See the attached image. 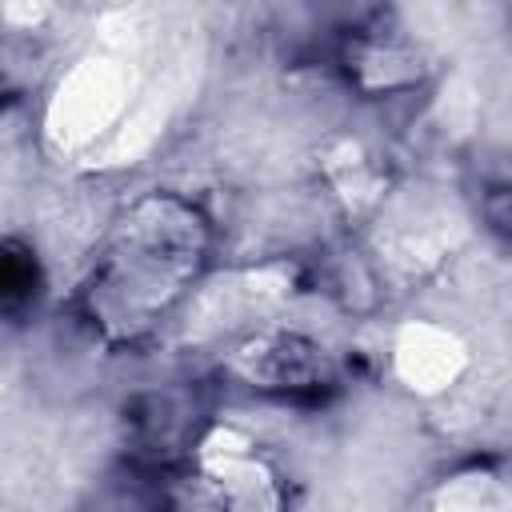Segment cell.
Segmentation results:
<instances>
[{
  "instance_id": "cell-2",
  "label": "cell",
  "mask_w": 512,
  "mask_h": 512,
  "mask_svg": "<svg viewBox=\"0 0 512 512\" xmlns=\"http://www.w3.org/2000/svg\"><path fill=\"white\" fill-rule=\"evenodd\" d=\"M40 296V260L28 244H0V320L24 316Z\"/></svg>"
},
{
  "instance_id": "cell-1",
  "label": "cell",
  "mask_w": 512,
  "mask_h": 512,
  "mask_svg": "<svg viewBox=\"0 0 512 512\" xmlns=\"http://www.w3.org/2000/svg\"><path fill=\"white\" fill-rule=\"evenodd\" d=\"M204 228L192 208L176 200H148L132 220H124L116 248L108 252L92 296L116 324H136V316L156 312L200 260Z\"/></svg>"
}]
</instances>
